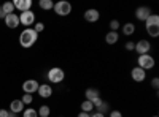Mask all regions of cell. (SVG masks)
Here are the masks:
<instances>
[{
	"mask_svg": "<svg viewBox=\"0 0 159 117\" xmlns=\"http://www.w3.org/2000/svg\"><path fill=\"white\" fill-rule=\"evenodd\" d=\"M110 32H116L118 29H119V21L118 19H113V21H110Z\"/></svg>",
	"mask_w": 159,
	"mask_h": 117,
	"instance_id": "cell-26",
	"label": "cell"
},
{
	"mask_svg": "<svg viewBox=\"0 0 159 117\" xmlns=\"http://www.w3.org/2000/svg\"><path fill=\"white\" fill-rule=\"evenodd\" d=\"M5 18H7V15H5V13H3V10L0 8V19H5Z\"/></svg>",
	"mask_w": 159,
	"mask_h": 117,
	"instance_id": "cell-35",
	"label": "cell"
},
{
	"mask_svg": "<svg viewBox=\"0 0 159 117\" xmlns=\"http://www.w3.org/2000/svg\"><path fill=\"white\" fill-rule=\"evenodd\" d=\"M8 117H16V114H13V112H10V115Z\"/></svg>",
	"mask_w": 159,
	"mask_h": 117,
	"instance_id": "cell-36",
	"label": "cell"
},
{
	"mask_svg": "<svg viewBox=\"0 0 159 117\" xmlns=\"http://www.w3.org/2000/svg\"><path fill=\"white\" fill-rule=\"evenodd\" d=\"M38 87H40V84H38L35 79H27V81L22 82V90H24V94H29V95L35 94L37 90H38Z\"/></svg>",
	"mask_w": 159,
	"mask_h": 117,
	"instance_id": "cell-7",
	"label": "cell"
},
{
	"mask_svg": "<svg viewBox=\"0 0 159 117\" xmlns=\"http://www.w3.org/2000/svg\"><path fill=\"white\" fill-rule=\"evenodd\" d=\"M19 24L22 25H34L35 24V13L34 11H22L19 15Z\"/></svg>",
	"mask_w": 159,
	"mask_h": 117,
	"instance_id": "cell-5",
	"label": "cell"
},
{
	"mask_svg": "<svg viewBox=\"0 0 159 117\" xmlns=\"http://www.w3.org/2000/svg\"><path fill=\"white\" fill-rule=\"evenodd\" d=\"M46 77H48V81H49L51 84H59V82H62V81H64L65 73H64V70H62V68H59V67H52V68H49V70H48Z\"/></svg>",
	"mask_w": 159,
	"mask_h": 117,
	"instance_id": "cell-2",
	"label": "cell"
},
{
	"mask_svg": "<svg viewBox=\"0 0 159 117\" xmlns=\"http://www.w3.org/2000/svg\"><path fill=\"white\" fill-rule=\"evenodd\" d=\"M10 111H11L13 114L22 112V111H24V103H22L21 100H13V101L10 103Z\"/></svg>",
	"mask_w": 159,
	"mask_h": 117,
	"instance_id": "cell-14",
	"label": "cell"
},
{
	"mask_svg": "<svg viewBox=\"0 0 159 117\" xmlns=\"http://www.w3.org/2000/svg\"><path fill=\"white\" fill-rule=\"evenodd\" d=\"M145 27H159V16L157 15H151L147 21H145Z\"/></svg>",
	"mask_w": 159,
	"mask_h": 117,
	"instance_id": "cell-16",
	"label": "cell"
},
{
	"mask_svg": "<svg viewBox=\"0 0 159 117\" xmlns=\"http://www.w3.org/2000/svg\"><path fill=\"white\" fill-rule=\"evenodd\" d=\"M151 16V10L148 8V6H139L137 10H135V18L139 19V21H147L148 18Z\"/></svg>",
	"mask_w": 159,
	"mask_h": 117,
	"instance_id": "cell-9",
	"label": "cell"
},
{
	"mask_svg": "<svg viewBox=\"0 0 159 117\" xmlns=\"http://www.w3.org/2000/svg\"><path fill=\"white\" fill-rule=\"evenodd\" d=\"M5 21V25L10 29H16L19 25V16L15 15V13H11V15H7V18L3 19Z\"/></svg>",
	"mask_w": 159,
	"mask_h": 117,
	"instance_id": "cell-10",
	"label": "cell"
},
{
	"mask_svg": "<svg viewBox=\"0 0 159 117\" xmlns=\"http://www.w3.org/2000/svg\"><path fill=\"white\" fill-rule=\"evenodd\" d=\"M37 92H38V95L42 97V98H49L52 95V87L49 84H40Z\"/></svg>",
	"mask_w": 159,
	"mask_h": 117,
	"instance_id": "cell-13",
	"label": "cell"
},
{
	"mask_svg": "<svg viewBox=\"0 0 159 117\" xmlns=\"http://www.w3.org/2000/svg\"><path fill=\"white\" fill-rule=\"evenodd\" d=\"M151 87L153 89H157L159 87V79H157V77H154V79L151 81Z\"/></svg>",
	"mask_w": 159,
	"mask_h": 117,
	"instance_id": "cell-31",
	"label": "cell"
},
{
	"mask_svg": "<svg viewBox=\"0 0 159 117\" xmlns=\"http://www.w3.org/2000/svg\"><path fill=\"white\" fill-rule=\"evenodd\" d=\"M21 101L24 103V106H25V105H30V103L34 101V98H32V95H29V94H24L22 98H21Z\"/></svg>",
	"mask_w": 159,
	"mask_h": 117,
	"instance_id": "cell-24",
	"label": "cell"
},
{
	"mask_svg": "<svg viewBox=\"0 0 159 117\" xmlns=\"http://www.w3.org/2000/svg\"><path fill=\"white\" fill-rule=\"evenodd\" d=\"M154 59L150 56V54H143V56H139V59H137V67L139 68H142V70H151V68H154Z\"/></svg>",
	"mask_w": 159,
	"mask_h": 117,
	"instance_id": "cell-4",
	"label": "cell"
},
{
	"mask_svg": "<svg viewBox=\"0 0 159 117\" xmlns=\"http://www.w3.org/2000/svg\"><path fill=\"white\" fill-rule=\"evenodd\" d=\"M150 49H151V43L148 40H140L135 43V48L134 51H137L139 56H143V54H150Z\"/></svg>",
	"mask_w": 159,
	"mask_h": 117,
	"instance_id": "cell-6",
	"label": "cell"
},
{
	"mask_svg": "<svg viewBox=\"0 0 159 117\" xmlns=\"http://www.w3.org/2000/svg\"><path fill=\"white\" fill-rule=\"evenodd\" d=\"M37 112H38V115H40V117H49V114H51V109H49V106L43 105V106L40 108Z\"/></svg>",
	"mask_w": 159,
	"mask_h": 117,
	"instance_id": "cell-22",
	"label": "cell"
},
{
	"mask_svg": "<svg viewBox=\"0 0 159 117\" xmlns=\"http://www.w3.org/2000/svg\"><path fill=\"white\" fill-rule=\"evenodd\" d=\"M54 13L57 16H69L70 13H72V3L70 2H65V0H61V2H57V3H54Z\"/></svg>",
	"mask_w": 159,
	"mask_h": 117,
	"instance_id": "cell-3",
	"label": "cell"
},
{
	"mask_svg": "<svg viewBox=\"0 0 159 117\" xmlns=\"http://www.w3.org/2000/svg\"><path fill=\"white\" fill-rule=\"evenodd\" d=\"M38 40V33L32 29V27H27L24 29L19 35V44L22 48H32L35 44V41Z\"/></svg>",
	"mask_w": 159,
	"mask_h": 117,
	"instance_id": "cell-1",
	"label": "cell"
},
{
	"mask_svg": "<svg viewBox=\"0 0 159 117\" xmlns=\"http://www.w3.org/2000/svg\"><path fill=\"white\" fill-rule=\"evenodd\" d=\"M118 40H119L118 32H108L107 35H105V41H107V44H116Z\"/></svg>",
	"mask_w": 159,
	"mask_h": 117,
	"instance_id": "cell-17",
	"label": "cell"
},
{
	"mask_svg": "<svg viewBox=\"0 0 159 117\" xmlns=\"http://www.w3.org/2000/svg\"><path fill=\"white\" fill-rule=\"evenodd\" d=\"M134 32H135V25L132 24V22H127V24H124V25H123V33H124L126 36L134 35Z\"/></svg>",
	"mask_w": 159,
	"mask_h": 117,
	"instance_id": "cell-18",
	"label": "cell"
},
{
	"mask_svg": "<svg viewBox=\"0 0 159 117\" xmlns=\"http://www.w3.org/2000/svg\"><path fill=\"white\" fill-rule=\"evenodd\" d=\"M84 19L88 22H97L100 19V13L97 10H94V8H89V10L84 11Z\"/></svg>",
	"mask_w": 159,
	"mask_h": 117,
	"instance_id": "cell-11",
	"label": "cell"
},
{
	"mask_svg": "<svg viewBox=\"0 0 159 117\" xmlns=\"http://www.w3.org/2000/svg\"><path fill=\"white\" fill-rule=\"evenodd\" d=\"M92 105H94V108H99L102 105V98H96V100H92Z\"/></svg>",
	"mask_w": 159,
	"mask_h": 117,
	"instance_id": "cell-30",
	"label": "cell"
},
{
	"mask_svg": "<svg viewBox=\"0 0 159 117\" xmlns=\"http://www.w3.org/2000/svg\"><path fill=\"white\" fill-rule=\"evenodd\" d=\"M110 117H123V114H121V111L113 109V111H110Z\"/></svg>",
	"mask_w": 159,
	"mask_h": 117,
	"instance_id": "cell-28",
	"label": "cell"
},
{
	"mask_svg": "<svg viewBox=\"0 0 159 117\" xmlns=\"http://www.w3.org/2000/svg\"><path fill=\"white\" fill-rule=\"evenodd\" d=\"M78 117H91V114H88V112H80Z\"/></svg>",
	"mask_w": 159,
	"mask_h": 117,
	"instance_id": "cell-34",
	"label": "cell"
},
{
	"mask_svg": "<svg viewBox=\"0 0 159 117\" xmlns=\"http://www.w3.org/2000/svg\"><path fill=\"white\" fill-rule=\"evenodd\" d=\"M38 6L42 8V10H45V11H49V10L54 8V3H52L51 0H40V2H38Z\"/></svg>",
	"mask_w": 159,
	"mask_h": 117,
	"instance_id": "cell-19",
	"label": "cell"
},
{
	"mask_svg": "<svg viewBox=\"0 0 159 117\" xmlns=\"http://www.w3.org/2000/svg\"><path fill=\"white\" fill-rule=\"evenodd\" d=\"M92 109H94V105H92V101L84 100V101L81 103V112H88V114H91Z\"/></svg>",
	"mask_w": 159,
	"mask_h": 117,
	"instance_id": "cell-20",
	"label": "cell"
},
{
	"mask_svg": "<svg viewBox=\"0 0 159 117\" xmlns=\"http://www.w3.org/2000/svg\"><path fill=\"white\" fill-rule=\"evenodd\" d=\"M130 77H132V81H135V82H143L145 77H147V71L135 67V68H132V71H130Z\"/></svg>",
	"mask_w": 159,
	"mask_h": 117,
	"instance_id": "cell-8",
	"label": "cell"
},
{
	"mask_svg": "<svg viewBox=\"0 0 159 117\" xmlns=\"http://www.w3.org/2000/svg\"><path fill=\"white\" fill-rule=\"evenodd\" d=\"M97 112H100V114H107V112H108V103L102 101V105L97 108Z\"/></svg>",
	"mask_w": 159,
	"mask_h": 117,
	"instance_id": "cell-25",
	"label": "cell"
},
{
	"mask_svg": "<svg viewBox=\"0 0 159 117\" xmlns=\"http://www.w3.org/2000/svg\"><path fill=\"white\" fill-rule=\"evenodd\" d=\"M0 8L3 10L5 15H11V13L15 11V5H13V2H5V3H3L2 6H0Z\"/></svg>",
	"mask_w": 159,
	"mask_h": 117,
	"instance_id": "cell-21",
	"label": "cell"
},
{
	"mask_svg": "<svg viewBox=\"0 0 159 117\" xmlns=\"http://www.w3.org/2000/svg\"><path fill=\"white\" fill-rule=\"evenodd\" d=\"M10 115V111L7 109H0V117H8Z\"/></svg>",
	"mask_w": 159,
	"mask_h": 117,
	"instance_id": "cell-32",
	"label": "cell"
},
{
	"mask_svg": "<svg viewBox=\"0 0 159 117\" xmlns=\"http://www.w3.org/2000/svg\"><path fill=\"white\" fill-rule=\"evenodd\" d=\"M91 117H105V114H100V112H94V114H91Z\"/></svg>",
	"mask_w": 159,
	"mask_h": 117,
	"instance_id": "cell-33",
	"label": "cell"
},
{
	"mask_svg": "<svg viewBox=\"0 0 159 117\" xmlns=\"http://www.w3.org/2000/svg\"><path fill=\"white\" fill-rule=\"evenodd\" d=\"M22 117H38V112L34 108H27L22 111Z\"/></svg>",
	"mask_w": 159,
	"mask_h": 117,
	"instance_id": "cell-23",
	"label": "cell"
},
{
	"mask_svg": "<svg viewBox=\"0 0 159 117\" xmlns=\"http://www.w3.org/2000/svg\"><path fill=\"white\" fill-rule=\"evenodd\" d=\"M15 8H18L21 13L22 11H30V6H32V0H15L13 2Z\"/></svg>",
	"mask_w": 159,
	"mask_h": 117,
	"instance_id": "cell-12",
	"label": "cell"
},
{
	"mask_svg": "<svg viewBox=\"0 0 159 117\" xmlns=\"http://www.w3.org/2000/svg\"><path fill=\"white\" fill-rule=\"evenodd\" d=\"M84 97H86V100H89V101L96 100V98H100V90L96 89V87H89V89H86Z\"/></svg>",
	"mask_w": 159,
	"mask_h": 117,
	"instance_id": "cell-15",
	"label": "cell"
},
{
	"mask_svg": "<svg viewBox=\"0 0 159 117\" xmlns=\"http://www.w3.org/2000/svg\"><path fill=\"white\" fill-rule=\"evenodd\" d=\"M153 117H157V115H153Z\"/></svg>",
	"mask_w": 159,
	"mask_h": 117,
	"instance_id": "cell-37",
	"label": "cell"
},
{
	"mask_svg": "<svg viewBox=\"0 0 159 117\" xmlns=\"http://www.w3.org/2000/svg\"><path fill=\"white\" fill-rule=\"evenodd\" d=\"M34 30H35L37 33H42V32L45 30V24H43V22H37L35 27H34Z\"/></svg>",
	"mask_w": 159,
	"mask_h": 117,
	"instance_id": "cell-27",
	"label": "cell"
},
{
	"mask_svg": "<svg viewBox=\"0 0 159 117\" xmlns=\"http://www.w3.org/2000/svg\"><path fill=\"white\" fill-rule=\"evenodd\" d=\"M134 48H135V43H132V41H127L126 43V49L127 51H134Z\"/></svg>",
	"mask_w": 159,
	"mask_h": 117,
	"instance_id": "cell-29",
	"label": "cell"
}]
</instances>
